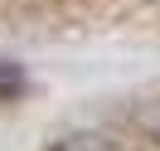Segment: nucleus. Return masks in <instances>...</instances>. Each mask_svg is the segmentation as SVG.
I'll return each instance as SVG.
<instances>
[{"label":"nucleus","mask_w":160,"mask_h":151,"mask_svg":"<svg viewBox=\"0 0 160 151\" xmlns=\"http://www.w3.org/2000/svg\"><path fill=\"white\" fill-rule=\"evenodd\" d=\"M155 5H160V0H155Z\"/></svg>","instance_id":"nucleus-4"},{"label":"nucleus","mask_w":160,"mask_h":151,"mask_svg":"<svg viewBox=\"0 0 160 151\" xmlns=\"http://www.w3.org/2000/svg\"><path fill=\"white\" fill-rule=\"evenodd\" d=\"M49 151H117V141H112L107 132H68V137H58Z\"/></svg>","instance_id":"nucleus-1"},{"label":"nucleus","mask_w":160,"mask_h":151,"mask_svg":"<svg viewBox=\"0 0 160 151\" xmlns=\"http://www.w3.org/2000/svg\"><path fill=\"white\" fill-rule=\"evenodd\" d=\"M131 122H136L146 137H155L160 141V98H146V102H136L131 107Z\"/></svg>","instance_id":"nucleus-2"},{"label":"nucleus","mask_w":160,"mask_h":151,"mask_svg":"<svg viewBox=\"0 0 160 151\" xmlns=\"http://www.w3.org/2000/svg\"><path fill=\"white\" fill-rule=\"evenodd\" d=\"M20 88H24V73L15 68V63H5V59H0V98H15Z\"/></svg>","instance_id":"nucleus-3"}]
</instances>
